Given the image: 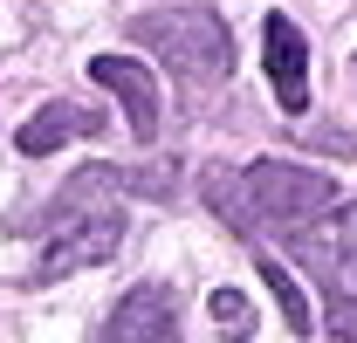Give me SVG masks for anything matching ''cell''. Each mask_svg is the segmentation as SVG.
Here are the masks:
<instances>
[{
    "label": "cell",
    "mask_w": 357,
    "mask_h": 343,
    "mask_svg": "<svg viewBox=\"0 0 357 343\" xmlns=\"http://www.w3.org/2000/svg\"><path fill=\"white\" fill-rule=\"evenodd\" d=\"M206 316H213L220 337H255V302L241 296V289H213L206 296Z\"/></svg>",
    "instance_id": "8fae6325"
},
{
    "label": "cell",
    "mask_w": 357,
    "mask_h": 343,
    "mask_svg": "<svg viewBox=\"0 0 357 343\" xmlns=\"http://www.w3.org/2000/svg\"><path fill=\"white\" fill-rule=\"evenodd\" d=\"M248 185V213L255 227H275V234H303L337 206V185L323 172H303V165H282V158H261V165L241 172Z\"/></svg>",
    "instance_id": "3957f363"
},
{
    "label": "cell",
    "mask_w": 357,
    "mask_h": 343,
    "mask_svg": "<svg viewBox=\"0 0 357 343\" xmlns=\"http://www.w3.org/2000/svg\"><path fill=\"white\" fill-rule=\"evenodd\" d=\"M89 76L124 103V124H131L137 144H151V130H158V83L144 76V62H131V55H96Z\"/></svg>",
    "instance_id": "8992f818"
},
{
    "label": "cell",
    "mask_w": 357,
    "mask_h": 343,
    "mask_svg": "<svg viewBox=\"0 0 357 343\" xmlns=\"http://www.w3.org/2000/svg\"><path fill=\"white\" fill-rule=\"evenodd\" d=\"M261 282L275 289V302H282V316H289V330L296 337H310V323H316V309H310V296H303V282L282 268L275 254H261Z\"/></svg>",
    "instance_id": "30bf717a"
},
{
    "label": "cell",
    "mask_w": 357,
    "mask_h": 343,
    "mask_svg": "<svg viewBox=\"0 0 357 343\" xmlns=\"http://www.w3.org/2000/svg\"><path fill=\"white\" fill-rule=\"evenodd\" d=\"M96 343H178V316H172V296L158 282H144L110 309V323L96 330Z\"/></svg>",
    "instance_id": "5b68a950"
},
{
    "label": "cell",
    "mask_w": 357,
    "mask_h": 343,
    "mask_svg": "<svg viewBox=\"0 0 357 343\" xmlns=\"http://www.w3.org/2000/svg\"><path fill=\"white\" fill-rule=\"evenodd\" d=\"M89 192H96V172L83 178H69V192H62V206L48 220V241H42V261H35V282H62V275H76V268H103V261L117 254V241H124V220L103 213V206H89Z\"/></svg>",
    "instance_id": "7a4b0ae2"
},
{
    "label": "cell",
    "mask_w": 357,
    "mask_h": 343,
    "mask_svg": "<svg viewBox=\"0 0 357 343\" xmlns=\"http://www.w3.org/2000/svg\"><path fill=\"white\" fill-rule=\"evenodd\" d=\"M289 247L310 261V268H323L330 282H351L357 289V206H344L330 227H303Z\"/></svg>",
    "instance_id": "ba28073f"
},
{
    "label": "cell",
    "mask_w": 357,
    "mask_h": 343,
    "mask_svg": "<svg viewBox=\"0 0 357 343\" xmlns=\"http://www.w3.org/2000/svg\"><path fill=\"white\" fill-rule=\"evenodd\" d=\"M261 69H268V89L289 117L310 110V42L289 14H268L261 21Z\"/></svg>",
    "instance_id": "277c9868"
},
{
    "label": "cell",
    "mask_w": 357,
    "mask_h": 343,
    "mask_svg": "<svg viewBox=\"0 0 357 343\" xmlns=\"http://www.w3.org/2000/svg\"><path fill=\"white\" fill-rule=\"evenodd\" d=\"M103 110L96 103H76V96H62V103H48L28 117V130L14 137L21 144V158H48V151H62V144H76V137H103Z\"/></svg>",
    "instance_id": "52a82bcc"
},
{
    "label": "cell",
    "mask_w": 357,
    "mask_h": 343,
    "mask_svg": "<svg viewBox=\"0 0 357 343\" xmlns=\"http://www.w3.org/2000/svg\"><path fill=\"white\" fill-rule=\"evenodd\" d=\"M199 192H206V206H213L241 241H255V234H261L255 213H248V185H241V172H234V165H206V185H199Z\"/></svg>",
    "instance_id": "9c48e42d"
},
{
    "label": "cell",
    "mask_w": 357,
    "mask_h": 343,
    "mask_svg": "<svg viewBox=\"0 0 357 343\" xmlns=\"http://www.w3.org/2000/svg\"><path fill=\"white\" fill-rule=\"evenodd\" d=\"M131 35L185 83V96L220 89L234 76V35H227V21L213 7H151V14L131 21Z\"/></svg>",
    "instance_id": "6da1fadb"
}]
</instances>
